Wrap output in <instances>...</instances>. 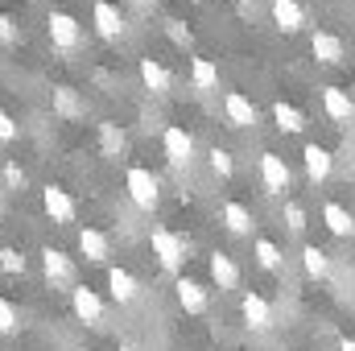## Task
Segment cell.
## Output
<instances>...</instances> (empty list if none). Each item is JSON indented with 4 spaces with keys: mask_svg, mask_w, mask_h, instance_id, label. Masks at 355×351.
Returning a JSON list of instances; mask_svg holds the SVG:
<instances>
[{
    "mask_svg": "<svg viewBox=\"0 0 355 351\" xmlns=\"http://www.w3.org/2000/svg\"><path fill=\"white\" fill-rule=\"evenodd\" d=\"M0 268L4 273H25V252H17V248H0Z\"/></svg>",
    "mask_w": 355,
    "mask_h": 351,
    "instance_id": "32",
    "label": "cell"
},
{
    "mask_svg": "<svg viewBox=\"0 0 355 351\" xmlns=\"http://www.w3.org/2000/svg\"><path fill=\"white\" fill-rule=\"evenodd\" d=\"M0 141L8 145V141H17V124H12V116L8 112H0Z\"/></svg>",
    "mask_w": 355,
    "mask_h": 351,
    "instance_id": "36",
    "label": "cell"
},
{
    "mask_svg": "<svg viewBox=\"0 0 355 351\" xmlns=\"http://www.w3.org/2000/svg\"><path fill=\"white\" fill-rule=\"evenodd\" d=\"M339 351H355V339H339Z\"/></svg>",
    "mask_w": 355,
    "mask_h": 351,
    "instance_id": "38",
    "label": "cell"
},
{
    "mask_svg": "<svg viewBox=\"0 0 355 351\" xmlns=\"http://www.w3.org/2000/svg\"><path fill=\"white\" fill-rule=\"evenodd\" d=\"M99 145H103V153H107V157H120V153H124V145H128V137H124V128H120V124H99Z\"/></svg>",
    "mask_w": 355,
    "mask_h": 351,
    "instance_id": "27",
    "label": "cell"
},
{
    "mask_svg": "<svg viewBox=\"0 0 355 351\" xmlns=\"http://www.w3.org/2000/svg\"><path fill=\"white\" fill-rule=\"evenodd\" d=\"M252 252H257V261H261V268H268V273H277V268L285 264V257H281V248H277L272 240H257V244H252Z\"/></svg>",
    "mask_w": 355,
    "mask_h": 351,
    "instance_id": "28",
    "label": "cell"
},
{
    "mask_svg": "<svg viewBox=\"0 0 355 351\" xmlns=\"http://www.w3.org/2000/svg\"><path fill=\"white\" fill-rule=\"evenodd\" d=\"M302 268H306L310 281H322V277H331V257H327L318 244H306V248H302Z\"/></svg>",
    "mask_w": 355,
    "mask_h": 351,
    "instance_id": "24",
    "label": "cell"
},
{
    "mask_svg": "<svg viewBox=\"0 0 355 351\" xmlns=\"http://www.w3.org/2000/svg\"><path fill=\"white\" fill-rule=\"evenodd\" d=\"M240 310H244V323H248L252 331H268V327H272V306H268L261 293H244Z\"/></svg>",
    "mask_w": 355,
    "mask_h": 351,
    "instance_id": "19",
    "label": "cell"
},
{
    "mask_svg": "<svg viewBox=\"0 0 355 351\" xmlns=\"http://www.w3.org/2000/svg\"><path fill=\"white\" fill-rule=\"evenodd\" d=\"M4 182H8V190H21V186H25V170H21L17 162H8V166H4Z\"/></svg>",
    "mask_w": 355,
    "mask_h": 351,
    "instance_id": "34",
    "label": "cell"
},
{
    "mask_svg": "<svg viewBox=\"0 0 355 351\" xmlns=\"http://www.w3.org/2000/svg\"><path fill=\"white\" fill-rule=\"evenodd\" d=\"M211 281L219 289H236L240 285V264L232 261L227 252H211Z\"/></svg>",
    "mask_w": 355,
    "mask_h": 351,
    "instance_id": "20",
    "label": "cell"
},
{
    "mask_svg": "<svg viewBox=\"0 0 355 351\" xmlns=\"http://www.w3.org/2000/svg\"><path fill=\"white\" fill-rule=\"evenodd\" d=\"M166 33H170V37H174L178 46H190V29H186V25H182V21H166Z\"/></svg>",
    "mask_w": 355,
    "mask_h": 351,
    "instance_id": "35",
    "label": "cell"
},
{
    "mask_svg": "<svg viewBox=\"0 0 355 351\" xmlns=\"http://www.w3.org/2000/svg\"><path fill=\"white\" fill-rule=\"evenodd\" d=\"M124 190H128V198H132L141 211H157V203H162L157 178L149 174L145 166H128V174H124Z\"/></svg>",
    "mask_w": 355,
    "mask_h": 351,
    "instance_id": "1",
    "label": "cell"
},
{
    "mask_svg": "<svg viewBox=\"0 0 355 351\" xmlns=\"http://www.w3.org/2000/svg\"><path fill=\"white\" fill-rule=\"evenodd\" d=\"M46 33H50L54 50H62V54H71V50L83 46V29H79V21H75L71 12H62V8H54V12L46 17Z\"/></svg>",
    "mask_w": 355,
    "mask_h": 351,
    "instance_id": "2",
    "label": "cell"
},
{
    "mask_svg": "<svg viewBox=\"0 0 355 351\" xmlns=\"http://www.w3.org/2000/svg\"><path fill=\"white\" fill-rule=\"evenodd\" d=\"M132 4H137V8H153L157 0H132Z\"/></svg>",
    "mask_w": 355,
    "mask_h": 351,
    "instance_id": "39",
    "label": "cell"
},
{
    "mask_svg": "<svg viewBox=\"0 0 355 351\" xmlns=\"http://www.w3.org/2000/svg\"><path fill=\"white\" fill-rule=\"evenodd\" d=\"M95 33H99V37H107V42H116V37L124 33V17H120V8H116V4L95 0Z\"/></svg>",
    "mask_w": 355,
    "mask_h": 351,
    "instance_id": "15",
    "label": "cell"
},
{
    "mask_svg": "<svg viewBox=\"0 0 355 351\" xmlns=\"http://www.w3.org/2000/svg\"><path fill=\"white\" fill-rule=\"evenodd\" d=\"M71 310H75L79 323H99L103 318V302L95 298V289H87V285H75L71 289Z\"/></svg>",
    "mask_w": 355,
    "mask_h": 351,
    "instance_id": "14",
    "label": "cell"
},
{
    "mask_svg": "<svg viewBox=\"0 0 355 351\" xmlns=\"http://www.w3.org/2000/svg\"><path fill=\"white\" fill-rule=\"evenodd\" d=\"M207 157H211V170H215L219 178H232V174H236V162H232V153H227V149H219V145H215Z\"/></svg>",
    "mask_w": 355,
    "mask_h": 351,
    "instance_id": "30",
    "label": "cell"
},
{
    "mask_svg": "<svg viewBox=\"0 0 355 351\" xmlns=\"http://www.w3.org/2000/svg\"><path fill=\"white\" fill-rule=\"evenodd\" d=\"M352 67H355V58H352Z\"/></svg>",
    "mask_w": 355,
    "mask_h": 351,
    "instance_id": "40",
    "label": "cell"
},
{
    "mask_svg": "<svg viewBox=\"0 0 355 351\" xmlns=\"http://www.w3.org/2000/svg\"><path fill=\"white\" fill-rule=\"evenodd\" d=\"M79 252H83L91 264H103L112 257V240H107L99 228H83V232H79Z\"/></svg>",
    "mask_w": 355,
    "mask_h": 351,
    "instance_id": "17",
    "label": "cell"
},
{
    "mask_svg": "<svg viewBox=\"0 0 355 351\" xmlns=\"http://www.w3.org/2000/svg\"><path fill=\"white\" fill-rule=\"evenodd\" d=\"M322 223H327L335 236H355V215L343 203H327V207H322Z\"/></svg>",
    "mask_w": 355,
    "mask_h": 351,
    "instance_id": "22",
    "label": "cell"
},
{
    "mask_svg": "<svg viewBox=\"0 0 355 351\" xmlns=\"http://www.w3.org/2000/svg\"><path fill=\"white\" fill-rule=\"evenodd\" d=\"M42 207H46V215H50L54 223H75V198H71V190L46 186V190H42Z\"/></svg>",
    "mask_w": 355,
    "mask_h": 351,
    "instance_id": "6",
    "label": "cell"
},
{
    "mask_svg": "<svg viewBox=\"0 0 355 351\" xmlns=\"http://www.w3.org/2000/svg\"><path fill=\"white\" fill-rule=\"evenodd\" d=\"M236 4H240V12H244V17H248V12L257 8V0H236Z\"/></svg>",
    "mask_w": 355,
    "mask_h": 351,
    "instance_id": "37",
    "label": "cell"
},
{
    "mask_svg": "<svg viewBox=\"0 0 355 351\" xmlns=\"http://www.w3.org/2000/svg\"><path fill=\"white\" fill-rule=\"evenodd\" d=\"M17 327H21V310L8 298H0V335H12Z\"/></svg>",
    "mask_w": 355,
    "mask_h": 351,
    "instance_id": "29",
    "label": "cell"
},
{
    "mask_svg": "<svg viewBox=\"0 0 355 351\" xmlns=\"http://www.w3.org/2000/svg\"><path fill=\"white\" fill-rule=\"evenodd\" d=\"M42 268H46V281H54V289L75 281V261L62 248H42Z\"/></svg>",
    "mask_w": 355,
    "mask_h": 351,
    "instance_id": "7",
    "label": "cell"
},
{
    "mask_svg": "<svg viewBox=\"0 0 355 351\" xmlns=\"http://www.w3.org/2000/svg\"><path fill=\"white\" fill-rule=\"evenodd\" d=\"M310 54H314L322 67H339V62L347 58V46H343V37H339V33L318 29V33L310 37Z\"/></svg>",
    "mask_w": 355,
    "mask_h": 351,
    "instance_id": "5",
    "label": "cell"
},
{
    "mask_svg": "<svg viewBox=\"0 0 355 351\" xmlns=\"http://www.w3.org/2000/svg\"><path fill=\"white\" fill-rule=\"evenodd\" d=\"M219 219H223V228H227L232 236H252V228H257V219H252V211H248L244 203H236V198H227V203H223V211H219Z\"/></svg>",
    "mask_w": 355,
    "mask_h": 351,
    "instance_id": "13",
    "label": "cell"
},
{
    "mask_svg": "<svg viewBox=\"0 0 355 351\" xmlns=\"http://www.w3.org/2000/svg\"><path fill=\"white\" fill-rule=\"evenodd\" d=\"M17 37H21V33H17V21H12L8 12H0V42H4V46H17Z\"/></svg>",
    "mask_w": 355,
    "mask_h": 351,
    "instance_id": "33",
    "label": "cell"
},
{
    "mask_svg": "<svg viewBox=\"0 0 355 351\" xmlns=\"http://www.w3.org/2000/svg\"><path fill=\"white\" fill-rule=\"evenodd\" d=\"M190 83L198 91H215L219 87V67L211 58H190Z\"/></svg>",
    "mask_w": 355,
    "mask_h": 351,
    "instance_id": "25",
    "label": "cell"
},
{
    "mask_svg": "<svg viewBox=\"0 0 355 351\" xmlns=\"http://www.w3.org/2000/svg\"><path fill=\"white\" fill-rule=\"evenodd\" d=\"M322 108L335 124H352L355 120V99L343 87H322Z\"/></svg>",
    "mask_w": 355,
    "mask_h": 351,
    "instance_id": "12",
    "label": "cell"
},
{
    "mask_svg": "<svg viewBox=\"0 0 355 351\" xmlns=\"http://www.w3.org/2000/svg\"><path fill=\"white\" fill-rule=\"evenodd\" d=\"M137 71H141V83H145L149 91H157V95H166V91L174 87L170 71H166V67H162L157 58H141V67H137Z\"/></svg>",
    "mask_w": 355,
    "mask_h": 351,
    "instance_id": "21",
    "label": "cell"
},
{
    "mask_svg": "<svg viewBox=\"0 0 355 351\" xmlns=\"http://www.w3.org/2000/svg\"><path fill=\"white\" fill-rule=\"evenodd\" d=\"M223 112H227L232 128H252V124H257V103H252L244 91H227V99H223Z\"/></svg>",
    "mask_w": 355,
    "mask_h": 351,
    "instance_id": "9",
    "label": "cell"
},
{
    "mask_svg": "<svg viewBox=\"0 0 355 351\" xmlns=\"http://www.w3.org/2000/svg\"><path fill=\"white\" fill-rule=\"evenodd\" d=\"M261 182H265L268 194H285V190H289V182H293L289 166H285V157L265 153V157H261Z\"/></svg>",
    "mask_w": 355,
    "mask_h": 351,
    "instance_id": "8",
    "label": "cell"
},
{
    "mask_svg": "<svg viewBox=\"0 0 355 351\" xmlns=\"http://www.w3.org/2000/svg\"><path fill=\"white\" fill-rule=\"evenodd\" d=\"M302 166H306V178L318 186V182L331 178V166H335V162H331V149H322V145H306V149H302Z\"/></svg>",
    "mask_w": 355,
    "mask_h": 351,
    "instance_id": "16",
    "label": "cell"
},
{
    "mask_svg": "<svg viewBox=\"0 0 355 351\" xmlns=\"http://www.w3.org/2000/svg\"><path fill=\"white\" fill-rule=\"evenodd\" d=\"M174 298H178V306H182L186 314H207V289H202L198 281L178 277L174 281Z\"/></svg>",
    "mask_w": 355,
    "mask_h": 351,
    "instance_id": "11",
    "label": "cell"
},
{
    "mask_svg": "<svg viewBox=\"0 0 355 351\" xmlns=\"http://www.w3.org/2000/svg\"><path fill=\"white\" fill-rule=\"evenodd\" d=\"M272 120H277L281 132H302V128H306V112L293 108L289 99H277V103H272Z\"/></svg>",
    "mask_w": 355,
    "mask_h": 351,
    "instance_id": "23",
    "label": "cell"
},
{
    "mask_svg": "<svg viewBox=\"0 0 355 351\" xmlns=\"http://www.w3.org/2000/svg\"><path fill=\"white\" fill-rule=\"evenodd\" d=\"M285 228H289L293 236L306 232V211H302V203H285Z\"/></svg>",
    "mask_w": 355,
    "mask_h": 351,
    "instance_id": "31",
    "label": "cell"
},
{
    "mask_svg": "<svg viewBox=\"0 0 355 351\" xmlns=\"http://www.w3.org/2000/svg\"><path fill=\"white\" fill-rule=\"evenodd\" d=\"M149 244H153V257L162 261V268H170V273H178V268H182V261H186V244L178 240L174 232H166V228H153Z\"/></svg>",
    "mask_w": 355,
    "mask_h": 351,
    "instance_id": "3",
    "label": "cell"
},
{
    "mask_svg": "<svg viewBox=\"0 0 355 351\" xmlns=\"http://www.w3.org/2000/svg\"><path fill=\"white\" fill-rule=\"evenodd\" d=\"M268 8H272V21H277L281 33H302L306 29V8L297 0H272Z\"/></svg>",
    "mask_w": 355,
    "mask_h": 351,
    "instance_id": "10",
    "label": "cell"
},
{
    "mask_svg": "<svg viewBox=\"0 0 355 351\" xmlns=\"http://www.w3.org/2000/svg\"><path fill=\"white\" fill-rule=\"evenodd\" d=\"M162 149H166V162H170L174 170H182V166H190V157H194V137H190L186 128L170 124L166 137H162Z\"/></svg>",
    "mask_w": 355,
    "mask_h": 351,
    "instance_id": "4",
    "label": "cell"
},
{
    "mask_svg": "<svg viewBox=\"0 0 355 351\" xmlns=\"http://www.w3.org/2000/svg\"><path fill=\"white\" fill-rule=\"evenodd\" d=\"M54 112H58L62 120H79V116H83V103H79V95L71 87H54Z\"/></svg>",
    "mask_w": 355,
    "mask_h": 351,
    "instance_id": "26",
    "label": "cell"
},
{
    "mask_svg": "<svg viewBox=\"0 0 355 351\" xmlns=\"http://www.w3.org/2000/svg\"><path fill=\"white\" fill-rule=\"evenodd\" d=\"M107 289H112V298H116L120 306H128V302H137L141 281H137L128 268H107Z\"/></svg>",
    "mask_w": 355,
    "mask_h": 351,
    "instance_id": "18",
    "label": "cell"
}]
</instances>
